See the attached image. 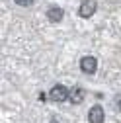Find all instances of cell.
<instances>
[{
	"instance_id": "cell-1",
	"label": "cell",
	"mask_w": 121,
	"mask_h": 123,
	"mask_svg": "<svg viewBox=\"0 0 121 123\" xmlns=\"http://www.w3.org/2000/svg\"><path fill=\"white\" fill-rule=\"evenodd\" d=\"M49 98H51L53 102H65V100L68 98V92H67V88H65L63 84H57V86L51 88Z\"/></svg>"
},
{
	"instance_id": "cell-2",
	"label": "cell",
	"mask_w": 121,
	"mask_h": 123,
	"mask_svg": "<svg viewBox=\"0 0 121 123\" xmlns=\"http://www.w3.org/2000/svg\"><path fill=\"white\" fill-rule=\"evenodd\" d=\"M80 68H82V72H86V74H94L96 72V68H98V61H96V57H82V61H80Z\"/></svg>"
},
{
	"instance_id": "cell-3",
	"label": "cell",
	"mask_w": 121,
	"mask_h": 123,
	"mask_svg": "<svg viewBox=\"0 0 121 123\" xmlns=\"http://www.w3.org/2000/svg\"><path fill=\"white\" fill-rule=\"evenodd\" d=\"M103 119H105V113H103V107L102 105L90 107V111H88V121L90 123H103Z\"/></svg>"
},
{
	"instance_id": "cell-4",
	"label": "cell",
	"mask_w": 121,
	"mask_h": 123,
	"mask_svg": "<svg viewBox=\"0 0 121 123\" xmlns=\"http://www.w3.org/2000/svg\"><path fill=\"white\" fill-rule=\"evenodd\" d=\"M96 8H98V6H96L94 0H84V2L80 4V8H78V14H80L82 18H90V16L96 12Z\"/></svg>"
},
{
	"instance_id": "cell-5",
	"label": "cell",
	"mask_w": 121,
	"mask_h": 123,
	"mask_svg": "<svg viewBox=\"0 0 121 123\" xmlns=\"http://www.w3.org/2000/svg\"><path fill=\"white\" fill-rule=\"evenodd\" d=\"M63 14H65V12H63V8H59V6H51V8H49V12H47V18H49L51 22H55V24H57V22L63 20Z\"/></svg>"
},
{
	"instance_id": "cell-6",
	"label": "cell",
	"mask_w": 121,
	"mask_h": 123,
	"mask_svg": "<svg viewBox=\"0 0 121 123\" xmlns=\"http://www.w3.org/2000/svg\"><path fill=\"white\" fill-rule=\"evenodd\" d=\"M68 100H70L72 104H82V100H84V90H82V88H72V90L68 92Z\"/></svg>"
},
{
	"instance_id": "cell-7",
	"label": "cell",
	"mask_w": 121,
	"mask_h": 123,
	"mask_svg": "<svg viewBox=\"0 0 121 123\" xmlns=\"http://www.w3.org/2000/svg\"><path fill=\"white\" fill-rule=\"evenodd\" d=\"M14 2H16V4H20V6H29V4L33 2V0H14Z\"/></svg>"
},
{
	"instance_id": "cell-8",
	"label": "cell",
	"mask_w": 121,
	"mask_h": 123,
	"mask_svg": "<svg viewBox=\"0 0 121 123\" xmlns=\"http://www.w3.org/2000/svg\"><path fill=\"white\" fill-rule=\"evenodd\" d=\"M115 104H117V110H119V111H121V94H119V96H117V100H115Z\"/></svg>"
},
{
	"instance_id": "cell-9",
	"label": "cell",
	"mask_w": 121,
	"mask_h": 123,
	"mask_svg": "<svg viewBox=\"0 0 121 123\" xmlns=\"http://www.w3.org/2000/svg\"><path fill=\"white\" fill-rule=\"evenodd\" d=\"M55 123H57V121H55Z\"/></svg>"
}]
</instances>
